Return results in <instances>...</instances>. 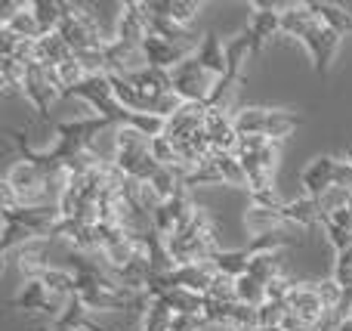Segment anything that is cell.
I'll return each mask as SVG.
<instances>
[{
	"label": "cell",
	"mask_w": 352,
	"mask_h": 331,
	"mask_svg": "<svg viewBox=\"0 0 352 331\" xmlns=\"http://www.w3.org/2000/svg\"><path fill=\"white\" fill-rule=\"evenodd\" d=\"M322 220H331V223H334V226L346 229V233L352 235V211H349V208L337 211V214H328V217H322Z\"/></svg>",
	"instance_id": "ab89813d"
},
{
	"label": "cell",
	"mask_w": 352,
	"mask_h": 331,
	"mask_svg": "<svg viewBox=\"0 0 352 331\" xmlns=\"http://www.w3.org/2000/svg\"><path fill=\"white\" fill-rule=\"evenodd\" d=\"M248 273L266 285L275 279H285V251H250Z\"/></svg>",
	"instance_id": "484cf974"
},
{
	"label": "cell",
	"mask_w": 352,
	"mask_h": 331,
	"mask_svg": "<svg viewBox=\"0 0 352 331\" xmlns=\"http://www.w3.org/2000/svg\"><path fill=\"white\" fill-rule=\"evenodd\" d=\"M235 295H238V303L260 310L263 303H266V282H260L256 276L244 273V276L235 279Z\"/></svg>",
	"instance_id": "1f68e13d"
},
{
	"label": "cell",
	"mask_w": 352,
	"mask_h": 331,
	"mask_svg": "<svg viewBox=\"0 0 352 331\" xmlns=\"http://www.w3.org/2000/svg\"><path fill=\"white\" fill-rule=\"evenodd\" d=\"M349 211H352V202H349Z\"/></svg>",
	"instance_id": "bcb514c9"
},
{
	"label": "cell",
	"mask_w": 352,
	"mask_h": 331,
	"mask_svg": "<svg viewBox=\"0 0 352 331\" xmlns=\"http://www.w3.org/2000/svg\"><path fill=\"white\" fill-rule=\"evenodd\" d=\"M56 325H65V328H74V331H109V328L99 325V322H93V313L78 301V297H72V301L65 303V310H62V316L56 319Z\"/></svg>",
	"instance_id": "4316f807"
},
{
	"label": "cell",
	"mask_w": 352,
	"mask_h": 331,
	"mask_svg": "<svg viewBox=\"0 0 352 331\" xmlns=\"http://www.w3.org/2000/svg\"><path fill=\"white\" fill-rule=\"evenodd\" d=\"M41 282L47 285L50 295L59 297V301H72L74 288H78V279H74V273L72 270H56V266H50V270L43 273Z\"/></svg>",
	"instance_id": "d6a6232c"
},
{
	"label": "cell",
	"mask_w": 352,
	"mask_h": 331,
	"mask_svg": "<svg viewBox=\"0 0 352 331\" xmlns=\"http://www.w3.org/2000/svg\"><path fill=\"white\" fill-rule=\"evenodd\" d=\"M349 202H352V189L334 186L331 192H324V195L318 198V208H322V217H328V214H337V211L349 208Z\"/></svg>",
	"instance_id": "8d00e7d4"
},
{
	"label": "cell",
	"mask_w": 352,
	"mask_h": 331,
	"mask_svg": "<svg viewBox=\"0 0 352 331\" xmlns=\"http://www.w3.org/2000/svg\"><path fill=\"white\" fill-rule=\"evenodd\" d=\"M72 56H74L72 47L59 37V31L43 34L41 41H34V62L37 65H43V68H59L62 62H68Z\"/></svg>",
	"instance_id": "cb8c5ba5"
},
{
	"label": "cell",
	"mask_w": 352,
	"mask_h": 331,
	"mask_svg": "<svg viewBox=\"0 0 352 331\" xmlns=\"http://www.w3.org/2000/svg\"><path fill=\"white\" fill-rule=\"evenodd\" d=\"M68 301H59V297L50 295V288L41 282V279H25L19 285V291L10 297V307L12 310H22V313H41L50 316V319H59L62 310H65Z\"/></svg>",
	"instance_id": "7c38bea8"
},
{
	"label": "cell",
	"mask_w": 352,
	"mask_h": 331,
	"mask_svg": "<svg viewBox=\"0 0 352 331\" xmlns=\"http://www.w3.org/2000/svg\"><path fill=\"white\" fill-rule=\"evenodd\" d=\"M256 331H260V328H256Z\"/></svg>",
	"instance_id": "7dc6e473"
},
{
	"label": "cell",
	"mask_w": 352,
	"mask_h": 331,
	"mask_svg": "<svg viewBox=\"0 0 352 331\" xmlns=\"http://www.w3.org/2000/svg\"><path fill=\"white\" fill-rule=\"evenodd\" d=\"M219 78H213L210 72L198 65V59H186L179 68L170 72V84H173V93L182 99V103H207L217 87Z\"/></svg>",
	"instance_id": "30bf717a"
},
{
	"label": "cell",
	"mask_w": 352,
	"mask_h": 331,
	"mask_svg": "<svg viewBox=\"0 0 352 331\" xmlns=\"http://www.w3.org/2000/svg\"><path fill=\"white\" fill-rule=\"evenodd\" d=\"M170 245V254H173V264L176 266H188V264H204V260H213L223 245H219V229L213 223L210 211L207 208H198L195 220L188 223L186 229L167 239Z\"/></svg>",
	"instance_id": "6da1fadb"
},
{
	"label": "cell",
	"mask_w": 352,
	"mask_h": 331,
	"mask_svg": "<svg viewBox=\"0 0 352 331\" xmlns=\"http://www.w3.org/2000/svg\"><path fill=\"white\" fill-rule=\"evenodd\" d=\"M65 3V0H62ZM93 3H65V19L59 25V37L72 47V53H87V50H102L111 37L102 34Z\"/></svg>",
	"instance_id": "8992f818"
},
{
	"label": "cell",
	"mask_w": 352,
	"mask_h": 331,
	"mask_svg": "<svg viewBox=\"0 0 352 331\" xmlns=\"http://www.w3.org/2000/svg\"><path fill=\"white\" fill-rule=\"evenodd\" d=\"M146 68H148V59L140 43H127V41H118V37H111L105 43V74L130 78V74L146 72Z\"/></svg>",
	"instance_id": "4fadbf2b"
},
{
	"label": "cell",
	"mask_w": 352,
	"mask_h": 331,
	"mask_svg": "<svg viewBox=\"0 0 352 331\" xmlns=\"http://www.w3.org/2000/svg\"><path fill=\"white\" fill-rule=\"evenodd\" d=\"M316 291H318V297H322V303H324L328 313H337V310L343 307V295H346V288H343L337 279H318Z\"/></svg>",
	"instance_id": "d590c367"
},
{
	"label": "cell",
	"mask_w": 352,
	"mask_h": 331,
	"mask_svg": "<svg viewBox=\"0 0 352 331\" xmlns=\"http://www.w3.org/2000/svg\"><path fill=\"white\" fill-rule=\"evenodd\" d=\"M3 183H10L12 189H16V195L22 204H47V198H50L47 171L31 164V161H25V158H19L16 164L6 171Z\"/></svg>",
	"instance_id": "9c48e42d"
},
{
	"label": "cell",
	"mask_w": 352,
	"mask_h": 331,
	"mask_svg": "<svg viewBox=\"0 0 352 331\" xmlns=\"http://www.w3.org/2000/svg\"><path fill=\"white\" fill-rule=\"evenodd\" d=\"M50 242H53V239L34 242V245L22 248V251L16 254V266H19V273H22V282H25V279H41L43 273L50 270V264H47Z\"/></svg>",
	"instance_id": "d4e9b609"
},
{
	"label": "cell",
	"mask_w": 352,
	"mask_h": 331,
	"mask_svg": "<svg viewBox=\"0 0 352 331\" xmlns=\"http://www.w3.org/2000/svg\"><path fill=\"white\" fill-rule=\"evenodd\" d=\"M28 3H31V12L37 16V22H41L43 34L59 31L62 19H65V3L62 0H28Z\"/></svg>",
	"instance_id": "f1b7e54d"
},
{
	"label": "cell",
	"mask_w": 352,
	"mask_h": 331,
	"mask_svg": "<svg viewBox=\"0 0 352 331\" xmlns=\"http://www.w3.org/2000/svg\"><path fill=\"white\" fill-rule=\"evenodd\" d=\"M217 266L210 264V260H204V264H188V266H176L170 276L164 279H152L155 285H167V288H186V291H195V295H204L210 291L213 279H217ZM148 282V285H152Z\"/></svg>",
	"instance_id": "9a60e30c"
},
{
	"label": "cell",
	"mask_w": 352,
	"mask_h": 331,
	"mask_svg": "<svg viewBox=\"0 0 352 331\" xmlns=\"http://www.w3.org/2000/svg\"><path fill=\"white\" fill-rule=\"evenodd\" d=\"M309 10L316 12V19L324 25V28L337 31V34L346 37L352 31V12L346 3H334V0H312Z\"/></svg>",
	"instance_id": "603a6c76"
},
{
	"label": "cell",
	"mask_w": 352,
	"mask_h": 331,
	"mask_svg": "<svg viewBox=\"0 0 352 331\" xmlns=\"http://www.w3.org/2000/svg\"><path fill=\"white\" fill-rule=\"evenodd\" d=\"M207 301L213 303H238V295H235V279L229 276H217L207 291Z\"/></svg>",
	"instance_id": "74e56055"
},
{
	"label": "cell",
	"mask_w": 352,
	"mask_h": 331,
	"mask_svg": "<svg viewBox=\"0 0 352 331\" xmlns=\"http://www.w3.org/2000/svg\"><path fill=\"white\" fill-rule=\"evenodd\" d=\"M111 37L127 41V43H140V47L152 37V16L146 10V0H127V3H121L115 34Z\"/></svg>",
	"instance_id": "5bb4252c"
},
{
	"label": "cell",
	"mask_w": 352,
	"mask_h": 331,
	"mask_svg": "<svg viewBox=\"0 0 352 331\" xmlns=\"http://www.w3.org/2000/svg\"><path fill=\"white\" fill-rule=\"evenodd\" d=\"M25 99H28L31 105H34L37 115L47 118L50 115V105L56 103V99H62L59 87L53 84V74H50V68L37 65V62H31L28 65V74H25Z\"/></svg>",
	"instance_id": "2e32d148"
},
{
	"label": "cell",
	"mask_w": 352,
	"mask_h": 331,
	"mask_svg": "<svg viewBox=\"0 0 352 331\" xmlns=\"http://www.w3.org/2000/svg\"><path fill=\"white\" fill-rule=\"evenodd\" d=\"M346 6H349V12H352V3H346Z\"/></svg>",
	"instance_id": "f6af8a7d"
},
{
	"label": "cell",
	"mask_w": 352,
	"mask_h": 331,
	"mask_svg": "<svg viewBox=\"0 0 352 331\" xmlns=\"http://www.w3.org/2000/svg\"><path fill=\"white\" fill-rule=\"evenodd\" d=\"M109 127H115V124L105 121V118H99V115L59 121V124H53V136H56L53 149H41V155L47 161H59V164L74 161V158H80V155L93 152L96 136L102 134V130H109Z\"/></svg>",
	"instance_id": "7a4b0ae2"
},
{
	"label": "cell",
	"mask_w": 352,
	"mask_h": 331,
	"mask_svg": "<svg viewBox=\"0 0 352 331\" xmlns=\"http://www.w3.org/2000/svg\"><path fill=\"white\" fill-rule=\"evenodd\" d=\"M287 310H291V313L297 316L309 331L328 316V310H324L322 297H318V291H316V282H297L294 285L291 295H287Z\"/></svg>",
	"instance_id": "e0dca14e"
},
{
	"label": "cell",
	"mask_w": 352,
	"mask_h": 331,
	"mask_svg": "<svg viewBox=\"0 0 352 331\" xmlns=\"http://www.w3.org/2000/svg\"><path fill=\"white\" fill-rule=\"evenodd\" d=\"M170 322H173V310L167 307L164 301L152 297V303L142 310V325H140V331H170Z\"/></svg>",
	"instance_id": "836d02e7"
},
{
	"label": "cell",
	"mask_w": 352,
	"mask_h": 331,
	"mask_svg": "<svg viewBox=\"0 0 352 331\" xmlns=\"http://www.w3.org/2000/svg\"><path fill=\"white\" fill-rule=\"evenodd\" d=\"M195 186H235V189H248V177H244V167L238 161V155L213 152L198 171H192L186 177V189H195Z\"/></svg>",
	"instance_id": "ba28073f"
},
{
	"label": "cell",
	"mask_w": 352,
	"mask_h": 331,
	"mask_svg": "<svg viewBox=\"0 0 352 331\" xmlns=\"http://www.w3.org/2000/svg\"><path fill=\"white\" fill-rule=\"evenodd\" d=\"M316 22L318 19H316V12L309 10V3H287V10H285V34L287 37H297L300 41Z\"/></svg>",
	"instance_id": "83f0119b"
},
{
	"label": "cell",
	"mask_w": 352,
	"mask_h": 331,
	"mask_svg": "<svg viewBox=\"0 0 352 331\" xmlns=\"http://www.w3.org/2000/svg\"><path fill=\"white\" fill-rule=\"evenodd\" d=\"M300 186H303L306 198H322L334 186L340 189H352V167L346 161L334 158V155H316L309 164L300 171Z\"/></svg>",
	"instance_id": "52a82bcc"
},
{
	"label": "cell",
	"mask_w": 352,
	"mask_h": 331,
	"mask_svg": "<svg viewBox=\"0 0 352 331\" xmlns=\"http://www.w3.org/2000/svg\"><path fill=\"white\" fill-rule=\"evenodd\" d=\"M25 74H28V65L0 56V84H3V96H22L25 93Z\"/></svg>",
	"instance_id": "f546056e"
},
{
	"label": "cell",
	"mask_w": 352,
	"mask_h": 331,
	"mask_svg": "<svg viewBox=\"0 0 352 331\" xmlns=\"http://www.w3.org/2000/svg\"><path fill=\"white\" fill-rule=\"evenodd\" d=\"M303 124V118L287 109H266V105H244L235 111V130L241 136H266L281 142Z\"/></svg>",
	"instance_id": "5b68a950"
},
{
	"label": "cell",
	"mask_w": 352,
	"mask_h": 331,
	"mask_svg": "<svg viewBox=\"0 0 352 331\" xmlns=\"http://www.w3.org/2000/svg\"><path fill=\"white\" fill-rule=\"evenodd\" d=\"M47 331H74V328H65V325H56V322H53V325H50Z\"/></svg>",
	"instance_id": "ee69618b"
},
{
	"label": "cell",
	"mask_w": 352,
	"mask_h": 331,
	"mask_svg": "<svg viewBox=\"0 0 352 331\" xmlns=\"http://www.w3.org/2000/svg\"><path fill=\"white\" fill-rule=\"evenodd\" d=\"M340 331H352V316H343L340 319Z\"/></svg>",
	"instance_id": "b9f144b4"
},
{
	"label": "cell",
	"mask_w": 352,
	"mask_h": 331,
	"mask_svg": "<svg viewBox=\"0 0 352 331\" xmlns=\"http://www.w3.org/2000/svg\"><path fill=\"white\" fill-rule=\"evenodd\" d=\"M235 155L244 167L250 195L275 189V171H278V161H281V142L266 140V136H241Z\"/></svg>",
	"instance_id": "3957f363"
},
{
	"label": "cell",
	"mask_w": 352,
	"mask_h": 331,
	"mask_svg": "<svg viewBox=\"0 0 352 331\" xmlns=\"http://www.w3.org/2000/svg\"><path fill=\"white\" fill-rule=\"evenodd\" d=\"M285 319H287V303L266 301L260 310H256V322H260V331H281Z\"/></svg>",
	"instance_id": "e575fe53"
},
{
	"label": "cell",
	"mask_w": 352,
	"mask_h": 331,
	"mask_svg": "<svg viewBox=\"0 0 352 331\" xmlns=\"http://www.w3.org/2000/svg\"><path fill=\"white\" fill-rule=\"evenodd\" d=\"M281 214H285L287 226H297L300 233H306V229H316L322 226V208H318L316 198H291V202H285V208H281Z\"/></svg>",
	"instance_id": "44dd1931"
},
{
	"label": "cell",
	"mask_w": 352,
	"mask_h": 331,
	"mask_svg": "<svg viewBox=\"0 0 352 331\" xmlns=\"http://www.w3.org/2000/svg\"><path fill=\"white\" fill-rule=\"evenodd\" d=\"M343 161H346V164L352 167V146H346V149H343Z\"/></svg>",
	"instance_id": "7bdbcfd3"
},
{
	"label": "cell",
	"mask_w": 352,
	"mask_h": 331,
	"mask_svg": "<svg viewBox=\"0 0 352 331\" xmlns=\"http://www.w3.org/2000/svg\"><path fill=\"white\" fill-rule=\"evenodd\" d=\"M300 43H303V50L309 53L312 72L328 74L331 68H334V59H337V53H340V47H343V34H337V31L324 28L322 22H316L303 37H300Z\"/></svg>",
	"instance_id": "8fae6325"
},
{
	"label": "cell",
	"mask_w": 352,
	"mask_h": 331,
	"mask_svg": "<svg viewBox=\"0 0 352 331\" xmlns=\"http://www.w3.org/2000/svg\"><path fill=\"white\" fill-rule=\"evenodd\" d=\"M111 161L124 171V177L140 180V183H148L161 171V164L152 155V140L133 127H115V155H111Z\"/></svg>",
	"instance_id": "277c9868"
},
{
	"label": "cell",
	"mask_w": 352,
	"mask_h": 331,
	"mask_svg": "<svg viewBox=\"0 0 352 331\" xmlns=\"http://www.w3.org/2000/svg\"><path fill=\"white\" fill-rule=\"evenodd\" d=\"M331 279L343 285V288H352V245L343 248V251H334V273Z\"/></svg>",
	"instance_id": "f35d334b"
},
{
	"label": "cell",
	"mask_w": 352,
	"mask_h": 331,
	"mask_svg": "<svg viewBox=\"0 0 352 331\" xmlns=\"http://www.w3.org/2000/svg\"><path fill=\"white\" fill-rule=\"evenodd\" d=\"M195 59H198V65L204 68V72H210L213 78H226V72H229V59H226V43L219 41L213 31H207L204 41H201L198 53H195Z\"/></svg>",
	"instance_id": "7402d4cb"
},
{
	"label": "cell",
	"mask_w": 352,
	"mask_h": 331,
	"mask_svg": "<svg viewBox=\"0 0 352 331\" xmlns=\"http://www.w3.org/2000/svg\"><path fill=\"white\" fill-rule=\"evenodd\" d=\"M337 316H340V319L343 316H352V288H346V295H343V307L337 310Z\"/></svg>",
	"instance_id": "60d3db41"
},
{
	"label": "cell",
	"mask_w": 352,
	"mask_h": 331,
	"mask_svg": "<svg viewBox=\"0 0 352 331\" xmlns=\"http://www.w3.org/2000/svg\"><path fill=\"white\" fill-rule=\"evenodd\" d=\"M146 10L152 16L170 19L182 28H192V22L204 12V3L201 0H146Z\"/></svg>",
	"instance_id": "ffe728a7"
},
{
	"label": "cell",
	"mask_w": 352,
	"mask_h": 331,
	"mask_svg": "<svg viewBox=\"0 0 352 331\" xmlns=\"http://www.w3.org/2000/svg\"><path fill=\"white\" fill-rule=\"evenodd\" d=\"M244 229H248L250 242L254 239H263V235H272V233H285L287 229V220L278 208H263V204H248L241 217Z\"/></svg>",
	"instance_id": "d6986e66"
},
{
	"label": "cell",
	"mask_w": 352,
	"mask_h": 331,
	"mask_svg": "<svg viewBox=\"0 0 352 331\" xmlns=\"http://www.w3.org/2000/svg\"><path fill=\"white\" fill-rule=\"evenodd\" d=\"M204 134L210 142L213 152H238L241 134L235 130V111H219V109H207V121H204Z\"/></svg>",
	"instance_id": "ac0fdd59"
},
{
	"label": "cell",
	"mask_w": 352,
	"mask_h": 331,
	"mask_svg": "<svg viewBox=\"0 0 352 331\" xmlns=\"http://www.w3.org/2000/svg\"><path fill=\"white\" fill-rule=\"evenodd\" d=\"M213 266H217V273L219 276H229V279H238V276H244L248 273V266H250V251L248 248H241V251H219L217 257L210 260Z\"/></svg>",
	"instance_id": "4dcf8cb0"
}]
</instances>
